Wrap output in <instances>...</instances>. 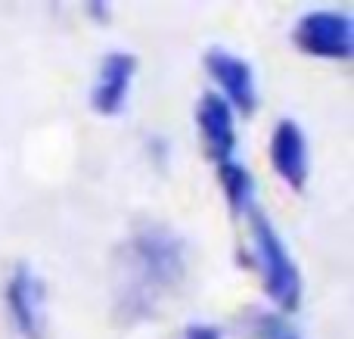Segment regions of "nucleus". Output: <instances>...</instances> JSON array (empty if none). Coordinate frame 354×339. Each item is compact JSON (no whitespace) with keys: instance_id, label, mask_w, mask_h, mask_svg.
Returning <instances> with one entry per match:
<instances>
[{"instance_id":"1","label":"nucleus","mask_w":354,"mask_h":339,"mask_svg":"<svg viewBox=\"0 0 354 339\" xmlns=\"http://www.w3.org/2000/svg\"><path fill=\"white\" fill-rule=\"evenodd\" d=\"M252 240H255V253L258 262H261V280L270 302L280 311H295L301 302L299 268H295L292 255L283 246L280 234L270 228V221L264 215H252Z\"/></svg>"},{"instance_id":"2","label":"nucleus","mask_w":354,"mask_h":339,"mask_svg":"<svg viewBox=\"0 0 354 339\" xmlns=\"http://www.w3.org/2000/svg\"><path fill=\"white\" fill-rule=\"evenodd\" d=\"M292 37L299 44V50L320 56V59H348L354 53V28L351 16H345V12H308V16L299 19Z\"/></svg>"},{"instance_id":"3","label":"nucleus","mask_w":354,"mask_h":339,"mask_svg":"<svg viewBox=\"0 0 354 339\" xmlns=\"http://www.w3.org/2000/svg\"><path fill=\"white\" fill-rule=\"evenodd\" d=\"M205 66L212 72V78L221 84L224 91V103L236 106L239 112L249 116L252 109L258 106V91H255V75H252V66L239 56L227 53V50H212L205 56Z\"/></svg>"},{"instance_id":"4","label":"nucleus","mask_w":354,"mask_h":339,"mask_svg":"<svg viewBox=\"0 0 354 339\" xmlns=\"http://www.w3.org/2000/svg\"><path fill=\"white\" fill-rule=\"evenodd\" d=\"M270 162L274 172L286 181L292 190H301L308 181V143L301 128L292 118H283L270 134Z\"/></svg>"},{"instance_id":"5","label":"nucleus","mask_w":354,"mask_h":339,"mask_svg":"<svg viewBox=\"0 0 354 339\" xmlns=\"http://www.w3.org/2000/svg\"><path fill=\"white\" fill-rule=\"evenodd\" d=\"M196 122H199L202 140H205V153L214 162H230L233 147H236V125H233V109L214 93H205L196 109Z\"/></svg>"},{"instance_id":"6","label":"nucleus","mask_w":354,"mask_h":339,"mask_svg":"<svg viewBox=\"0 0 354 339\" xmlns=\"http://www.w3.org/2000/svg\"><path fill=\"white\" fill-rule=\"evenodd\" d=\"M134 68H137V59L131 53H109L103 59L97 84H93V93H91V106L100 116L122 112L131 91V81H134Z\"/></svg>"},{"instance_id":"7","label":"nucleus","mask_w":354,"mask_h":339,"mask_svg":"<svg viewBox=\"0 0 354 339\" xmlns=\"http://www.w3.org/2000/svg\"><path fill=\"white\" fill-rule=\"evenodd\" d=\"M6 305L10 315L16 321V327L22 330L28 339H37L44 330V286L28 268H19L12 274L10 286H6Z\"/></svg>"},{"instance_id":"8","label":"nucleus","mask_w":354,"mask_h":339,"mask_svg":"<svg viewBox=\"0 0 354 339\" xmlns=\"http://www.w3.org/2000/svg\"><path fill=\"white\" fill-rule=\"evenodd\" d=\"M218 174H221V187H224V196L230 203L233 212H245L255 199V181L252 174L245 172L239 162H221L218 165Z\"/></svg>"},{"instance_id":"9","label":"nucleus","mask_w":354,"mask_h":339,"mask_svg":"<svg viewBox=\"0 0 354 339\" xmlns=\"http://www.w3.org/2000/svg\"><path fill=\"white\" fill-rule=\"evenodd\" d=\"M255 333H258V339H301L283 318H277V315H258Z\"/></svg>"},{"instance_id":"10","label":"nucleus","mask_w":354,"mask_h":339,"mask_svg":"<svg viewBox=\"0 0 354 339\" xmlns=\"http://www.w3.org/2000/svg\"><path fill=\"white\" fill-rule=\"evenodd\" d=\"M183 339H221V333L218 327H208V324H193V327H187Z\"/></svg>"}]
</instances>
